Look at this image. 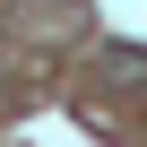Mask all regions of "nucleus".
I'll list each match as a JSON object with an SVG mask.
<instances>
[{"label": "nucleus", "instance_id": "obj_1", "mask_svg": "<svg viewBox=\"0 0 147 147\" xmlns=\"http://www.w3.org/2000/svg\"><path fill=\"white\" fill-rule=\"evenodd\" d=\"M104 78L138 87V78H147V52H138V43H104Z\"/></svg>", "mask_w": 147, "mask_h": 147}]
</instances>
